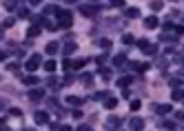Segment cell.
I'll return each instance as SVG.
<instances>
[{
    "instance_id": "obj_27",
    "label": "cell",
    "mask_w": 184,
    "mask_h": 131,
    "mask_svg": "<svg viewBox=\"0 0 184 131\" xmlns=\"http://www.w3.org/2000/svg\"><path fill=\"white\" fill-rule=\"evenodd\" d=\"M100 73H102V78H104V80L111 78V71H109V69H100Z\"/></svg>"
},
{
    "instance_id": "obj_36",
    "label": "cell",
    "mask_w": 184,
    "mask_h": 131,
    "mask_svg": "<svg viewBox=\"0 0 184 131\" xmlns=\"http://www.w3.org/2000/svg\"><path fill=\"white\" fill-rule=\"evenodd\" d=\"M5 58H7V53H5L2 49H0V60H5Z\"/></svg>"
},
{
    "instance_id": "obj_25",
    "label": "cell",
    "mask_w": 184,
    "mask_h": 131,
    "mask_svg": "<svg viewBox=\"0 0 184 131\" xmlns=\"http://www.w3.org/2000/svg\"><path fill=\"white\" fill-rule=\"evenodd\" d=\"M113 64H124V53H118L113 58Z\"/></svg>"
},
{
    "instance_id": "obj_23",
    "label": "cell",
    "mask_w": 184,
    "mask_h": 131,
    "mask_svg": "<svg viewBox=\"0 0 184 131\" xmlns=\"http://www.w3.org/2000/svg\"><path fill=\"white\" fill-rule=\"evenodd\" d=\"M129 82H131V76H124V78H120V80H118V85H120V87H126Z\"/></svg>"
},
{
    "instance_id": "obj_16",
    "label": "cell",
    "mask_w": 184,
    "mask_h": 131,
    "mask_svg": "<svg viewBox=\"0 0 184 131\" xmlns=\"http://www.w3.org/2000/svg\"><path fill=\"white\" fill-rule=\"evenodd\" d=\"M122 42H124V44H133V42H135L133 33H124V36H122Z\"/></svg>"
},
{
    "instance_id": "obj_9",
    "label": "cell",
    "mask_w": 184,
    "mask_h": 131,
    "mask_svg": "<svg viewBox=\"0 0 184 131\" xmlns=\"http://www.w3.org/2000/svg\"><path fill=\"white\" fill-rule=\"evenodd\" d=\"M58 49H60V44H58V42H49V44H47V53H49V56L58 53Z\"/></svg>"
},
{
    "instance_id": "obj_41",
    "label": "cell",
    "mask_w": 184,
    "mask_h": 131,
    "mask_svg": "<svg viewBox=\"0 0 184 131\" xmlns=\"http://www.w3.org/2000/svg\"><path fill=\"white\" fill-rule=\"evenodd\" d=\"M93 2H96V0H93Z\"/></svg>"
},
{
    "instance_id": "obj_39",
    "label": "cell",
    "mask_w": 184,
    "mask_h": 131,
    "mask_svg": "<svg viewBox=\"0 0 184 131\" xmlns=\"http://www.w3.org/2000/svg\"><path fill=\"white\" fill-rule=\"evenodd\" d=\"M67 2H76V0H67Z\"/></svg>"
},
{
    "instance_id": "obj_2",
    "label": "cell",
    "mask_w": 184,
    "mask_h": 131,
    "mask_svg": "<svg viewBox=\"0 0 184 131\" xmlns=\"http://www.w3.org/2000/svg\"><path fill=\"white\" fill-rule=\"evenodd\" d=\"M40 62H42V58H40L38 53H36L33 58H29V60L24 62V69H27V71H36V69L40 67Z\"/></svg>"
},
{
    "instance_id": "obj_3",
    "label": "cell",
    "mask_w": 184,
    "mask_h": 131,
    "mask_svg": "<svg viewBox=\"0 0 184 131\" xmlns=\"http://www.w3.org/2000/svg\"><path fill=\"white\" fill-rule=\"evenodd\" d=\"M98 9H100L98 5H82V7H80V11L84 13V16H96Z\"/></svg>"
},
{
    "instance_id": "obj_29",
    "label": "cell",
    "mask_w": 184,
    "mask_h": 131,
    "mask_svg": "<svg viewBox=\"0 0 184 131\" xmlns=\"http://www.w3.org/2000/svg\"><path fill=\"white\" fill-rule=\"evenodd\" d=\"M11 116H22V111L18 109V107H11Z\"/></svg>"
},
{
    "instance_id": "obj_18",
    "label": "cell",
    "mask_w": 184,
    "mask_h": 131,
    "mask_svg": "<svg viewBox=\"0 0 184 131\" xmlns=\"http://www.w3.org/2000/svg\"><path fill=\"white\" fill-rule=\"evenodd\" d=\"M16 25V18H11V16H9V18H5V22H2V27H5V29H9V27H13Z\"/></svg>"
},
{
    "instance_id": "obj_38",
    "label": "cell",
    "mask_w": 184,
    "mask_h": 131,
    "mask_svg": "<svg viewBox=\"0 0 184 131\" xmlns=\"http://www.w3.org/2000/svg\"><path fill=\"white\" fill-rule=\"evenodd\" d=\"M0 129H5V120H0Z\"/></svg>"
},
{
    "instance_id": "obj_35",
    "label": "cell",
    "mask_w": 184,
    "mask_h": 131,
    "mask_svg": "<svg viewBox=\"0 0 184 131\" xmlns=\"http://www.w3.org/2000/svg\"><path fill=\"white\" fill-rule=\"evenodd\" d=\"M180 82H182L180 78H171V85H173V87H178V85H180Z\"/></svg>"
},
{
    "instance_id": "obj_4",
    "label": "cell",
    "mask_w": 184,
    "mask_h": 131,
    "mask_svg": "<svg viewBox=\"0 0 184 131\" xmlns=\"http://www.w3.org/2000/svg\"><path fill=\"white\" fill-rule=\"evenodd\" d=\"M158 25H160V20H158L155 16H149V18H144V27H146V29H155Z\"/></svg>"
},
{
    "instance_id": "obj_30",
    "label": "cell",
    "mask_w": 184,
    "mask_h": 131,
    "mask_svg": "<svg viewBox=\"0 0 184 131\" xmlns=\"http://www.w3.org/2000/svg\"><path fill=\"white\" fill-rule=\"evenodd\" d=\"M137 47H140V49L144 51V49H146V47H149V42H146V40H140V42H137Z\"/></svg>"
},
{
    "instance_id": "obj_17",
    "label": "cell",
    "mask_w": 184,
    "mask_h": 131,
    "mask_svg": "<svg viewBox=\"0 0 184 131\" xmlns=\"http://www.w3.org/2000/svg\"><path fill=\"white\" fill-rule=\"evenodd\" d=\"M76 49H78V44H76V42H69L67 47H64V53H67V56H69V53H73V51H76Z\"/></svg>"
},
{
    "instance_id": "obj_40",
    "label": "cell",
    "mask_w": 184,
    "mask_h": 131,
    "mask_svg": "<svg viewBox=\"0 0 184 131\" xmlns=\"http://www.w3.org/2000/svg\"><path fill=\"white\" fill-rule=\"evenodd\" d=\"M0 38H2V31H0Z\"/></svg>"
},
{
    "instance_id": "obj_28",
    "label": "cell",
    "mask_w": 184,
    "mask_h": 131,
    "mask_svg": "<svg viewBox=\"0 0 184 131\" xmlns=\"http://www.w3.org/2000/svg\"><path fill=\"white\" fill-rule=\"evenodd\" d=\"M137 109H140V100H133L131 102V111H137Z\"/></svg>"
},
{
    "instance_id": "obj_32",
    "label": "cell",
    "mask_w": 184,
    "mask_h": 131,
    "mask_svg": "<svg viewBox=\"0 0 184 131\" xmlns=\"http://www.w3.org/2000/svg\"><path fill=\"white\" fill-rule=\"evenodd\" d=\"M7 69H9V71H13V73H16V71H18V69H20V67H18V64H7Z\"/></svg>"
},
{
    "instance_id": "obj_15",
    "label": "cell",
    "mask_w": 184,
    "mask_h": 131,
    "mask_svg": "<svg viewBox=\"0 0 184 131\" xmlns=\"http://www.w3.org/2000/svg\"><path fill=\"white\" fill-rule=\"evenodd\" d=\"M115 105H118L115 98H107V100H104V107H107V109H115Z\"/></svg>"
},
{
    "instance_id": "obj_33",
    "label": "cell",
    "mask_w": 184,
    "mask_h": 131,
    "mask_svg": "<svg viewBox=\"0 0 184 131\" xmlns=\"http://www.w3.org/2000/svg\"><path fill=\"white\" fill-rule=\"evenodd\" d=\"M113 7H124V0H111Z\"/></svg>"
},
{
    "instance_id": "obj_24",
    "label": "cell",
    "mask_w": 184,
    "mask_h": 131,
    "mask_svg": "<svg viewBox=\"0 0 184 131\" xmlns=\"http://www.w3.org/2000/svg\"><path fill=\"white\" fill-rule=\"evenodd\" d=\"M67 102H69V105H82V100H80V98H76V96H69V98H67Z\"/></svg>"
},
{
    "instance_id": "obj_26",
    "label": "cell",
    "mask_w": 184,
    "mask_h": 131,
    "mask_svg": "<svg viewBox=\"0 0 184 131\" xmlns=\"http://www.w3.org/2000/svg\"><path fill=\"white\" fill-rule=\"evenodd\" d=\"M18 16H20V18H27V16H29V9L20 7V9H18Z\"/></svg>"
},
{
    "instance_id": "obj_11",
    "label": "cell",
    "mask_w": 184,
    "mask_h": 131,
    "mask_svg": "<svg viewBox=\"0 0 184 131\" xmlns=\"http://www.w3.org/2000/svg\"><path fill=\"white\" fill-rule=\"evenodd\" d=\"M42 96H44V91H42V89H33V91L29 93V98H31V100H40Z\"/></svg>"
},
{
    "instance_id": "obj_1",
    "label": "cell",
    "mask_w": 184,
    "mask_h": 131,
    "mask_svg": "<svg viewBox=\"0 0 184 131\" xmlns=\"http://www.w3.org/2000/svg\"><path fill=\"white\" fill-rule=\"evenodd\" d=\"M73 25V16L69 11H58V27H62V29H69V27Z\"/></svg>"
},
{
    "instance_id": "obj_5",
    "label": "cell",
    "mask_w": 184,
    "mask_h": 131,
    "mask_svg": "<svg viewBox=\"0 0 184 131\" xmlns=\"http://www.w3.org/2000/svg\"><path fill=\"white\" fill-rule=\"evenodd\" d=\"M33 120H36V122H38V125H44V122H49V116L44 114V111H36Z\"/></svg>"
},
{
    "instance_id": "obj_14",
    "label": "cell",
    "mask_w": 184,
    "mask_h": 131,
    "mask_svg": "<svg viewBox=\"0 0 184 131\" xmlns=\"http://www.w3.org/2000/svg\"><path fill=\"white\" fill-rule=\"evenodd\" d=\"M27 36H29V38H36V36H40V27H38V25L31 27V29L27 31Z\"/></svg>"
},
{
    "instance_id": "obj_7",
    "label": "cell",
    "mask_w": 184,
    "mask_h": 131,
    "mask_svg": "<svg viewBox=\"0 0 184 131\" xmlns=\"http://www.w3.org/2000/svg\"><path fill=\"white\" fill-rule=\"evenodd\" d=\"M153 109L158 111V114H171V111H173L171 105H153Z\"/></svg>"
},
{
    "instance_id": "obj_37",
    "label": "cell",
    "mask_w": 184,
    "mask_h": 131,
    "mask_svg": "<svg viewBox=\"0 0 184 131\" xmlns=\"http://www.w3.org/2000/svg\"><path fill=\"white\" fill-rule=\"evenodd\" d=\"M29 2H31V5H40V2H42V0H29Z\"/></svg>"
},
{
    "instance_id": "obj_19",
    "label": "cell",
    "mask_w": 184,
    "mask_h": 131,
    "mask_svg": "<svg viewBox=\"0 0 184 131\" xmlns=\"http://www.w3.org/2000/svg\"><path fill=\"white\" fill-rule=\"evenodd\" d=\"M151 9L153 11H160L162 9V0H151Z\"/></svg>"
},
{
    "instance_id": "obj_20",
    "label": "cell",
    "mask_w": 184,
    "mask_h": 131,
    "mask_svg": "<svg viewBox=\"0 0 184 131\" xmlns=\"http://www.w3.org/2000/svg\"><path fill=\"white\" fill-rule=\"evenodd\" d=\"M126 18H137V16H140V11H137V9H126Z\"/></svg>"
},
{
    "instance_id": "obj_6",
    "label": "cell",
    "mask_w": 184,
    "mask_h": 131,
    "mask_svg": "<svg viewBox=\"0 0 184 131\" xmlns=\"http://www.w3.org/2000/svg\"><path fill=\"white\" fill-rule=\"evenodd\" d=\"M118 127H120V118H115V116L107 118V129H118Z\"/></svg>"
},
{
    "instance_id": "obj_31",
    "label": "cell",
    "mask_w": 184,
    "mask_h": 131,
    "mask_svg": "<svg viewBox=\"0 0 184 131\" xmlns=\"http://www.w3.org/2000/svg\"><path fill=\"white\" fill-rule=\"evenodd\" d=\"M100 47H111V40H107V38H102V40H100Z\"/></svg>"
},
{
    "instance_id": "obj_34",
    "label": "cell",
    "mask_w": 184,
    "mask_h": 131,
    "mask_svg": "<svg viewBox=\"0 0 184 131\" xmlns=\"http://www.w3.org/2000/svg\"><path fill=\"white\" fill-rule=\"evenodd\" d=\"M73 118L80 120V118H82V111H80V109H76V111H73Z\"/></svg>"
},
{
    "instance_id": "obj_12",
    "label": "cell",
    "mask_w": 184,
    "mask_h": 131,
    "mask_svg": "<svg viewBox=\"0 0 184 131\" xmlns=\"http://www.w3.org/2000/svg\"><path fill=\"white\" fill-rule=\"evenodd\" d=\"M56 67H58V64H56V60H47V62H44V71H56Z\"/></svg>"
},
{
    "instance_id": "obj_13",
    "label": "cell",
    "mask_w": 184,
    "mask_h": 131,
    "mask_svg": "<svg viewBox=\"0 0 184 131\" xmlns=\"http://www.w3.org/2000/svg\"><path fill=\"white\" fill-rule=\"evenodd\" d=\"M160 127H162V129H178V125H175V122H171V120H162Z\"/></svg>"
},
{
    "instance_id": "obj_10",
    "label": "cell",
    "mask_w": 184,
    "mask_h": 131,
    "mask_svg": "<svg viewBox=\"0 0 184 131\" xmlns=\"http://www.w3.org/2000/svg\"><path fill=\"white\" fill-rule=\"evenodd\" d=\"M24 85H38V76H22Z\"/></svg>"
},
{
    "instance_id": "obj_21",
    "label": "cell",
    "mask_w": 184,
    "mask_h": 131,
    "mask_svg": "<svg viewBox=\"0 0 184 131\" xmlns=\"http://www.w3.org/2000/svg\"><path fill=\"white\" fill-rule=\"evenodd\" d=\"M182 96H184V93H182V89H178V87L173 89V100H175V102H178V100H182Z\"/></svg>"
},
{
    "instance_id": "obj_8",
    "label": "cell",
    "mask_w": 184,
    "mask_h": 131,
    "mask_svg": "<svg viewBox=\"0 0 184 131\" xmlns=\"http://www.w3.org/2000/svg\"><path fill=\"white\" fill-rule=\"evenodd\" d=\"M129 127L137 131V129H142V127H144V120H142V118H133L131 122H129Z\"/></svg>"
},
{
    "instance_id": "obj_22",
    "label": "cell",
    "mask_w": 184,
    "mask_h": 131,
    "mask_svg": "<svg viewBox=\"0 0 184 131\" xmlns=\"http://www.w3.org/2000/svg\"><path fill=\"white\" fill-rule=\"evenodd\" d=\"M5 9H7V11L16 9V0H5Z\"/></svg>"
}]
</instances>
